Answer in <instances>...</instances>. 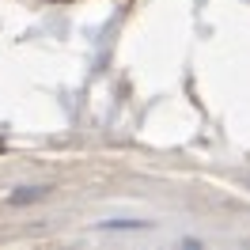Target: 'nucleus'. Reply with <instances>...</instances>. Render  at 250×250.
I'll return each mask as SVG.
<instances>
[{"label": "nucleus", "mask_w": 250, "mask_h": 250, "mask_svg": "<svg viewBox=\"0 0 250 250\" xmlns=\"http://www.w3.org/2000/svg\"><path fill=\"white\" fill-rule=\"evenodd\" d=\"M34 197H42V189H19L12 201H16V205H23V201H34Z\"/></svg>", "instance_id": "nucleus-1"}]
</instances>
